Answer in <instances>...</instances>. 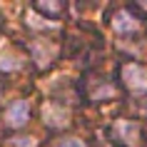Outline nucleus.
Returning <instances> with one entry per match:
<instances>
[{"mask_svg": "<svg viewBox=\"0 0 147 147\" xmlns=\"http://www.w3.org/2000/svg\"><path fill=\"white\" fill-rule=\"evenodd\" d=\"M122 82L130 90H147V67L137 65V62L125 65L122 67Z\"/></svg>", "mask_w": 147, "mask_h": 147, "instance_id": "f257e3e1", "label": "nucleus"}, {"mask_svg": "<svg viewBox=\"0 0 147 147\" xmlns=\"http://www.w3.org/2000/svg\"><path fill=\"white\" fill-rule=\"evenodd\" d=\"M30 117V105L28 100H15L13 105L8 107V125L10 127H23Z\"/></svg>", "mask_w": 147, "mask_h": 147, "instance_id": "f03ea898", "label": "nucleus"}, {"mask_svg": "<svg viewBox=\"0 0 147 147\" xmlns=\"http://www.w3.org/2000/svg\"><path fill=\"white\" fill-rule=\"evenodd\" d=\"M112 25H115V30H117V32H125V35H130V32H135V30L140 28L137 20H135L130 13H117L115 20H112Z\"/></svg>", "mask_w": 147, "mask_h": 147, "instance_id": "7ed1b4c3", "label": "nucleus"}, {"mask_svg": "<svg viewBox=\"0 0 147 147\" xmlns=\"http://www.w3.org/2000/svg\"><path fill=\"white\" fill-rule=\"evenodd\" d=\"M42 117H45V120H47L50 125H53V127H60V125H67V112H65V110H55L53 105L42 110Z\"/></svg>", "mask_w": 147, "mask_h": 147, "instance_id": "20e7f679", "label": "nucleus"}, {"mask_svg": "<svg viewBox=\"0 0 147 147\" xmlns=\"http://www.w3.org/2000/svg\"><path fill=\"white\" fill-rule=\"evenodd\" d=\"M117 132H120L122 137H127V142H130V145H135V142H137V125H132V122H120V125H117Z\"/></svg>", "mask_w": 147, "mask_h": 147, "instance_id": "39448f33", "label": "nucleus"}, {"mask_svg": "<svg viewBox=\"0 0 147 147\" xmlns=\"http://www.w3.org/2000/svg\"><path fill=\"white\" fill-rule=\"evenodd\" d=\"M20 62L15 60V55H3L0 57V70H18Z\"/></svg>", "mask_w": 147, "mask_h": 147, "instance_id": "423d86ee", "label": "nucleus"}, {"mask_svg": "<svg viewBox=\"0 0 147 147\" xmlns=\"http://www.w3.org/2000/svg\"><path fill=\"white\" fill-rule=\"evenodd\" d=\"M13 147H35V140L32 137H15L13 140Z\"/></svg>", "mask_w": 147, "mask_h": 147, "instance_id": "0eeeda50", "label": "nucleus"}, {"mask_svg": "<svg viewBox=\"0 0 147 147\" xmlns=\"http://www.w3.org/2000/svg\"><path fill=\"white\" fill-rule=\"evenodd\" d=\"M57 147H87V145L82 142V140H75V137H70V140H62V142H60Z\"/></svg>", "mask_w": 147, "mask_h": 147, "instance_id": "6e6552de", "label": "nucleus"}]
</instances>
